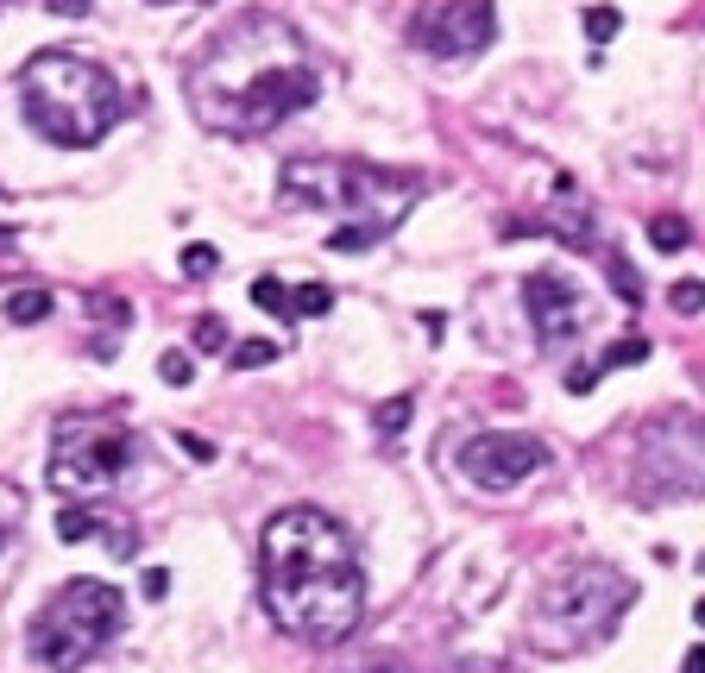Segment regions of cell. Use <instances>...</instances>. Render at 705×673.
<instances>
[{"label":"cell","mask_w":705,"mask_h":673,"mask_svg":"<svg viewBox=\"0 0 705 673\" xmlns=\"http://www.w3.org/2000/svg\"><path fill=\"white\" fill-rule=\"evenodd\" d=\"M617 32H624V13H617V7H586V39L592 44L617 39Z\"/></svg>","instance_id":"cell-22"},{"label":"cell","mask_w":705,"mask_h":673,"mask_svg":"<svg viewBox=\"0 0 705 673\" xmlns=\"http://www.w3.org/2000/svg\"><path fill=\"white\" fill-rule=\"evenodd\" d=\"M605 265H611V284H617V296H624L630 308L643 303V277L630 271V258H624V252H605Z\"/></svg>","instance_id":"cell-19"},{"label":"cell","mask_w":705,"mask_h":673,"mask_svg":"<svg viewBox=\"0 0 705 673\" xmlns=\"http://www.w3.org/2000/svg\"><path fill=\"white\" fill-rule=\"evenodd\" d=\"M523 308H529V322H535V340H542V347H568L573 334L586 327V296H580V284L561 277V271H529Z\"/></svg>","instance_id":"cell-11"},{"label":"cell","mask_w":705,"mask_h":673,"mask_svg":"<svg viewBox=\"0 0 705 673\" xmlns=\"http://www.w3.org/2000/svg\"><path fill=\"white\" fill-rule=\"evenodd\" d=\"M277 190L296 208H334V214H352V221H372L378 233H391L403 221V208L422 195V176L385 171V164H352V157H290Z\"/></svg>","instance_id":"cell-5"},{"label":"cell","mask_w":705,"mask_h":673,"mask_svg":"<svg viewBox=\"0 0 705 673\" xmlns=\"http://www.w3.org/2000/svg\"><path fill=\"white\" fill-rule=\"evenodd\" d=\"M667 303H674V315H699L705 308V277H681V284L667 289Z\"/></svg>","instance_id":"cell-23"},{"label":"cell","mask_w":705,"mask_h":673,"mask_svg":"<svg viewBox=\"0 0 705 673\" xmlns=\"http://www.w3.org/2000/svg\"><path fill=\"white\" fill-rule=\"evenodd\" d=\"M258 598L284 635L334 649L366 616V567L359 548L328 510L290 503L258 529Z\"/></svg>","instance_id":"cell-2"},{"label":"cell","mask_w":705,"mask_h":673,"mask_svg":"<svg viewBox=\"0 0 705 673\" xmlns=\"http://www.w3.org/2000/svg\"><path fill=\"white\" fill-rule=\"evenodd\" d=\"M549 460H554L549 441H535V435H504V428H486V435H472V441L460 447V472H467L479 491H517V485L535 479Z\"/></svg>","instance_id":"cell-10"},{"label":"cell","mask_w":705,"mask_h":673,"mask_svg":"<svg viewBox=\"0 0 705 673\" xmlns=\"http://www.w3.org/2000/svg\"><path fill=\"white\" fill-rule=\"evenodd\" d=\"M648 239H655V252H686V221L681 214H648Z\"/></svg>","instance_id":"cell-17"},{"label":"cell","mask_w":705,"mask_h":673,"mask_svg":"<svg viewBox=\"0 0 705 673\" xmlns=\"http://www.w3.org/2000/svg\"><path fill=\"white\" fill-rule=\"evenodd\" d=\"M498 39V7L491 0H429L410 26V44L422 58L441 63H467Z\"/></svg>","instance_id":"cell-9"},{"label":"cell","mask_w":705,"mask_h":673,"mask_svg":"<svg viewBox=\"0 0 705 673\" xmlns=\"http://www.w3.org/2000/svg\"><path fill=\"white\" fill-rule=\"evenodd\" d=\"M410 416H416V404L410 397H385V404H378V441H397V435H403V428H410Z\"/></svg>","instance_id":"cell-16"},{"label":"cell","mask_w":705,"mask_h":673,"mask_svg":"<svg viewBox=\"0 0 705 673\" xmlns=\"http://www.w3.org/2000/svg\"><path fill=\"white\" fill-rule=\"evenodd\" d=\"M636 604V579L611 560H573L542 585L535 611H529V642L542 654H580L592 642H605L624 611Z\"/></svg>","instance_id":"cell-4"},{"label":"cell","mask_w":705,"mask_h":673,"mask_svg":"<svg viewBox=\"0 0 705 673\" xmlns=\"http://www.w3.org/2000/svg\"><path fill=\"white\" fill-rule=\"evenodd\" d=\"M643 359H648V340H643V334H630V340H617L611 353L592 359V378H605V371H617V366H643Z\"/></svg>","instance_id":"cell-15"},{"label":"cell","mask_w":705,"mask_h":673,"mask_svg":"<svg viewBox=\"0 0 705 673\" xmlns=\"http://www.w3.org/2000/svg\"><path fill=\"white\" fill-rule=\"evenodd\" d=\"M681 673H705V649H686V661H681Z\"/></svg>","instance_id":"cell-31"},{"label":"cell","mask_w":705,"mask_h":673,"mask_svg":"<svg viewBox=\"0 0 705 673\" xmlns=\"http://www.w3.org/2000/svg\"><path fill=\"white\" fill-rule=\"evenodd\" d=\"M120 630H126V598H120L108 579H63L58 592L44 598V611L32 616L25 649H32L39 667L76 673V667H89Z\"/></svg>","instance_id":"cell-6"},{"label":"cell","mask_w":705,"mask_h":673,"mask_svg":"<svg viewBox=\"0 0 705 673\" xmlns=\"http://www.w3.org/2000/svg\"><path fill=\"white\" fill-rule=\"evenodd\" d=\"M20 108L39 139H51L63 152H89L120 126L126 95L101 63L76 58V51H39L20 70Z\"/></svg>","instance_id":"cell-3"},{"label":"cell","mask_w":705,"mask_h":673,"mask_svg":"<svg viewBox=\"0 0 705 673\" xmlns=\"http://www.w3.org/2000/svg\"><path fill=\"white\" fill-rule=\"evenodd\" d=\"M221 340H227V322H221V315H202V322H196V347L215 353Z\"/></svg>","instance_id":"cell-26"},{"label":"cell","mask_w":705,"mask_h":673,"mask_svg":"<svg viewBox=\"0 0 705 673\" xmlns=\"http://www.w3.org/2000/svg\"><path fill=\"white\" fill-rule=\"evenodd\" d=\"M44 7H51L58 20H89V13H95V0H44Z\"/></svg>","instance_id":"cell-28"},{"label":"cell","mask_w":705,"mask_h":673,"mask_svg":"<svg viewBox=\"0 0 705 673\" xmlns=\"http://www.w3.org/2000/svg\"><path fill=\"white\" fill-rule=\"evenodd\" d=\"M385 233L372 227V221H347V227H334V239H328V252H372Z\"/></svg>","instance_id":"cell-18"},{"label":"cell","mask_w":705,"mask_h":673,"mask_svg":"<svg viewBox=\"0 0 705 673\" xmlns=\"http://www.w3.org/2000/svg\"><path fill=\"white\" fill-rule=\"evenodd\" d=\"M51 315V289H13L7 296V322L13 327H32V322H44Z\"/></svg>","instance_id":"cell-14"},{"label":"cell","mask_w":705,"mask_h":673,"mask_svg":"<svg viewBox=\"0 0 705 673\" xmlns=\"http://www.w3.org/2000/svg\"><path fill=\"white\" fill-rule=\"evenodd\" d=\"M157 7H171V0H157Z\"/></svg>","instance_id":"cell-35"},{"label":"cell","mask_w":705,"mask_h":673,"mask_svg":"<svg viewBox=\"0 0 705 673\" xmlns=\"http://www.w3.org/2000/svg\"><path fill=\"white\" fill-rule=\"evenodd\" d=\"M277 359V340H239L234 353H227V366L234 371H253V366H272Z\"/></svg>","instance_id":"cell-20"},{"label":"cell","mask_w":705,"mask_h":673,"mask_svg":"<svg viewBox=\"0 0 705 673\" xmlns=\"http://www.w3.org/2000/svg\"><path fill=\"white\" fill-rule=\"evenodd\" d=\"M215 265H221L215 246H183V271H190V277H215Z\"/></svg>","instance_id":"cell-25"},{"label":"cell","mask_w":705,"mask_h":673,"mask_svg":"<svg viewBox=\"0 0 705 673\" xmlns=\"http://www.w3.org/2000/svg\"><path fill=\"white\" fill-rule=\"evenodd\" d=\"M133 460V435L114 422V416H63L51 428V460H44V479L51 491L70 503L82 498H101V491H114L120 472Z\"/></svg>","instance_id":"cell-7"},{"label":"cell","mask_w":705,"mask_h":673,"mask_svg":"<svg viewBox=\"0 0 705 673\" xmlns=\"http://www.w3.org/2000/svg\"><path fill=\"white\" fill-rule=\"evenodd\" d=\"M176 447H183V453H190V460H215V441H202V435H176Z\"/></svg>","instance_id":"cell-29"},{"label":"cell","mask_w":705,"mask_h":673,"mask_svg":"<svg viewBox=\"0 0 705 673\" xmlns=\"http://www.w3.org/2000/svg\"><path fill=\"white\" fill-rule=\"evenodd\" d=\"M164 592H171V573H157L152 567V573H145V598H164Z\"/></svg>","instance_id":"cell-30"},{"label":"cell","mask_w":705,"mask_h":673,"mask_svg":"<svg viewBox=\"0 0 705 673\" xmlns=\"http://www.w3.org/2000/svg\"><path fill=\"white\" fill-rule=\"evenodd\" d=\"M253 303L265 308V315H296V308H290V289L277 284V277H253Z\"/></svg>","instance_id":"cell-21"},{"label":"cell","mask_w":705,"mask_h":673,"mask_svg":"<svg viewBox=\"0 0 705 673\" xmlns=\"http://www.w3.org/2000/svg\"><path fill=\"white\" fill-rule=\"evenodd\" d=\"M705 491V416L662 409L643 422L636 447V498L643 503H686Z\"/></svg>","instance_id":"cell-8"},{"label":"cell","mask_w":705,"mask_h":673,"mask_svg":"<svg viewBox=\"0 0 705 673\" xmlns=\"http://www.w3.org/2000/svg\"><path fill=\"white\" fill-rule=\"evenodd\" d=\"M315 101V63L303 32L277 13L221 26L190 63V114L215 139H265Z\"/></svg>","instance_id":"cell-1"},{"label":"cell","mask_w":705,"mask_h":673,"mask_svg":"<svg viewBox=\"0 0 705 673\" xmlns=\"http://www.w3.org/2000/svg\"><path fill=\"white\" fill-rule=\"evenodd\" d=\"M290 308H296V315H328L334 289L328 284H303V289H290Z\"/></svg>","instance_id":"cell-24"},{"label":"cell","mask_w":705,"mask_h":673,"mask_svg":"<svg viewBox=\"0 0 705 673\" xmlns=\"http://www.w3.org/2000/svg\"><path fill=\"white\" fill-rule=\"evenodd\" d=\"M359 673H391V667H359Z\"/></svg>","instance_id":"cell-34"},{"label":"cell","mask_w":705,"mask_h":673,"mask_svg":"<svg viewBox=\"0 0 705 673\" xmlns=\"http://www.w3.org/2000/svg\"><path fill=\"white\" fill-rule=\"evenodd\" d=\"M542 227L561 239V246H592V195L580 190V176H554V190H549V221Z\"/></svg>","instance_id":"cell-13"},{"label":"cell","mask_w":705,"mask_h":673,"mask_svg":"<svg viewBox=\"0 0 705 673\" xmlns=\"http://www.w3.org/2000/svg\"><path fill=\"white\" fill-rule=\"evenodd\" d=\"M164 385H190V378H196V366H190V353H164Z\"/></svg>","instance_id":"cell-27"},{"label":"cell","mask_w":705,"mask_h":673,"mask_svg":"<svg viewBox=\"0 0 705 673\" xmlns=\"http://www.w3.org/2000/svg\"><path fill=\"white\" fill-rule=\"evenodd\" d=\"M7 522H13V517H0V548H7Z\"/></svg>","instance_id":"cell-33"},{"label":"cell","mask_w":705,"mask_h":673,"mask_svg":"<svg viewBox=\"0 0 705 673\" xmlns=\"http://www.w3.org/2000/svg\"><path fill=\"white\" fill-rule=\"evenodd\" d=\"M693 623H699V630H705V598H699V604H693Z\"/></svg>","instance_id":"cell-32"},{"label":"cell","mask_w":705,"mask_h":673,"mask_svg":"<svg viewBox=\"0 0 705 673\" xmlns=\"http://www.w3.org/2000/svg\"><path fill=\"white\" fill-rule=\"evenodd\" d=\"M58 536L63 541H108V554H114V560H133V548H139L133 522H126V517H108V510H89V503H63Z\"/></svg>","instance_id":"cell-12"}]
</instances>
